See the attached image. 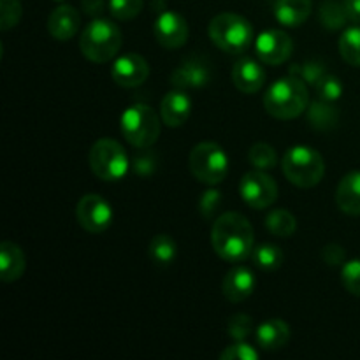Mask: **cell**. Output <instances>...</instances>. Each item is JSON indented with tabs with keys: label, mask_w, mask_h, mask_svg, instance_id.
Listing matches in <instances>:
<instances>
[{
	"label": "cell",
	"mask_w": 360,
	"mask_h": 360,
	"mask_svg": "<svg viewBox=\"0 0 360 360\" xmlns=\"http://www.w3.org/2000/svg\"><path fill=\"white\" fill-rule=\"evenodd\" d=\"M253 227L248 218L229 211L213 221L211 245L217 255L225 262L238 264L253 253Z\"/></svg>",
	"instance_id": "obj_1"
},
{
	"label": "cell",
	"mask_w": 360,
	"mask_h": 360,
	"mask_svg": "<svg viewBox=\"0 0 360 360\" xmlns=\"http://www.w3.org/2000/svg\"><path fill=\"white\" fill-rule=\"evenodd\" d=\"M309 105L306 83L295 76L281 77L267 88L264 95V108L267 115L278 120H294L301 116Z\"/></svg>",
	"instance_id": "obj_2"
},
{
	"label": "cell",
	"mask_w": 360,
	"mask_h": 360,
	"mask_svg": "<svg viewBox=\"0 0 360 360\" xmlns=\"http://www.w3.org/2000/svg\"><path fill=\"white\" fill-rule=\"evenodd\" d=\"M122 30L104 18L91 20L79 37L81 53L94 63H105L115 58L122 49Z\"/></svg>",
	"instance_id": "obj_3"
},
{
	"label": "cell",
	"mask_w": 360,
	"mask_h": 360,
	"mask_svg": "<svg viewBox=\"0 0 360 360\" xmlns=\"http://www.w3.org/2000/svg\"><path fill=\"white\" fill-rule=\"evenodd\" d=\"M207 34L218 49L231 55H241L253 44L255 32L246 18L234 13H221L210 21Z\"/></svg>",
	"instance_id": "obj_4"
},
{
	"label": "cell",
	"mask_w": 360,
	"mask_h": 360,
	"mask_svg": "<svg viewBox=\"0 0 360 360\" xmlns=\"http://www.w3.org/2000/svg\"><path fill=\"white\" fill-rule=\"evenodd\" d=\"M283 174L292 185L299 188H311L322 181L326 174V162L316 150L309 146H292L285 151L281 160Z\"/></svg>",
	"instance_id": "obj_5"
},
{
	"label": "cell",
	"mask_w": 360,
	"mask_h": 360,
	"mask_svg": "<svg viewBox=\"0 0 360 360\" xmlns=\"http://www.w3.org/2000/svg\"><path fill=\"white\" fill-rule=\"evenodd\" d=\"M162 118L146 104H134L125 109L120 120V129L130 146L146 150L157 143L160 136Z\"/></svg>",
	"instance_id": "obj_6"
},
{
	"label": "cell",
	"mask_w": 360,
	"mask_h": 360,
	"mask_svg": "<svg viewBox=\"0 0 360 360\" xmlns=\"http://www.w3.org/2000/svg\"><path fill=\"white\" fill-rule=\"evenodd\" d=\"M88 160H90L91 172L102 181H120L125 178L130 167L125 148L118 141L109 139V137L95 141Z\"/></svg>",
	"instance_id": "obj_7"
},
{
	"label": "cell",
	"mask_w": 360,
	"mask_h": 360,
	"mask_svg": "<svg viewBox=\"0 0 360 360\" xmlns=\"http://www.w3.org/2000/svg\"><path fill=\"white\" fill-rule=\"evenodd\" d=\"M190 172L204 185H220L229 174V157L217 143H199L190 151Z\"/></svg>",
	"instance_id": "obj_8"
},
{
	"label": "cell",
	"mask_w": 360,
	"mask_h": 360,
	"mask_svg": "<svg viewBox=\"0 0 360 360\" xmlns=\"http://www.w3.org/2000/svg\"><path fill=\"white\" fill-rule=\"evenodd\" d=\"M239 193L250 207L266 210L273 206L274 200L278 199V185L269 174L257 169L243 176L239 183Z\"/></svg>",
	"instance_id": "obj_9"
},
{
	"label": "cell",
	"mask_w": 360,
	"mask_h": 360,
	"mask_svg": "<svg viewBox=\"0 0 360 360\" xmlns=\"http://www.w3.org/2000/svg\"><path fill=\"white\" fill-rule=\"evenodd\" d=\"M76 218L81 227L90 234H101L112 221L111 204L97 193H86L76 206Z\"/></svg>",
	"instance_id": "obj_10"
},
{
	"label": "cell",
	"mask_w": 360,
	"mask_h": 360,
	"mask_svg": "<svg viewBox=\"0 0 360 360\" xmlns=\"http://www.w3.org/2000/svg\"><path fill=\"white\" fill-rule=\"evenodd\" d=\"M294 41L290 35L281 30H266L255 39V53L260 62L267 65H280L285 63L292 55Z\"/></svg>",
	"instance_id": "obj_11"
},
{
	"label": "cell",
	"mask_w": 360,
	"mask_h": 360,
	"mask_svg": "<svg viewBox=\"0 0 360 360\" xmlns=\"http://www.w3.org/2000/svg\"><path fill=\"white\" fill-rule=\"evenodd\" d=\"M155 39L160 46L167 49H178L188 41V23L181 14L174 11H164L158 14L153 23Z\"/></svg>",
	"instance_id": "obj_12"
},
{
	"label": "cell",
	"mask_w": 360,
	"mask_h": 360,
	"mask_svg": "<svg viewBox=\"0 0 360 360\" xmlns=\"http://www.w3.org/2000/svg\"><path fill=\"white\" fill-rule=\"evenodd\" d=\"M150 76V65L146 58L137 53H127L112 62L111 77L118 86L137 88Z\"/></svg>",
	"instance_id": "obj_13"
},
{
	"label": "cell",
	"mask_w": 360,
	"mask_h": 360,
	"mask_svg": "<svg viewBox=\"0 0 360 360\" xmlns=\"http://www.w3.org/2000/svg\"><path fill=\"white\" fill-rule=\"evenodd\" d=\"M255 285L257 281L252 271L245 266H238L225 274L224 281H221V292L227 301L236 304V302L248 299L255 290Z\"/></svg>",
	"instance_id": "obj_14"
},
{
	"label": "cell",
	"mask_w": 360,
	"mask_h": 360,
	"mask_svg": "<svg viewBox=\"0 0 360 360\" xmlns=\"http://www.w3.org/2000/svg\"><path fill=\"white\" fill-rule=\"evenodd\" d=\"M232 83L243 94H257L266 84V70L255 60L243 58L232 69Z\"/></svg>",
	"instance_id": "obj_15"
},
{
	"label": "cell",
	"mask_w": 360,
	"mask_h": 360,
	"mask_svg": "<svg viewBox=\"0 0 360 360\" xmlns=\"http://www.w3.org/2000/svg\"><path fill=\"white\" fill-rule=\"evenodd\" d=\"M210 69L207 63L200 58H186L179 63L171 76L172 86L179 90H188V88H200L210 81Z\"/></svg>",
	"instance_id": "obj_16"
},
{
	"label": "cell",
	"mask_w": 360,
	"mask_h": 360,
	"mask_svg": "<svg viewBox=\"0 0 360 360\" xmlns=\"http://www.w3.org/2000/svg\"><path fill=\"white\" fill-rule=\"evenodd\" d=\"M192 112V101L183 90H172L162 98L160 104V118L167 127H181L185 125Z\"/></svg>",
	"instance_id": "obj_17"
},
{
	"label": "cell",
	"mask_w": 360,
	"mask_h": 360,
	"mask_svg": "<svg viewBox=\"0 0 360 360\" xmlns=\"http://www.w3.org/2000/svg\"><path fill=\"white\" fill-rule=\"evenodd\" d=\"M81 27V16L72 6H60L49 14L48 30L56 41H69Z\"/></svg>",
	"instance_id": "obj_18"
},
{
	"label": "cell",
	"mask_w": 360,
	"mask_h": 360,
	"mask_svg": "<svg viewBox=\"0 0 360 360\" xmlns=\"http://www.w3.org/2000/svg\"><path fill=\"white\" fill-rule=\"evenodd\" d=\"M27 269V259L25 253L16 243L4 241L0 245V280L4 283L18 281Z\"/></svg>",
	"instance_id": "obj_19"
},
{
	"label": "cell",
	"mask_w": 360,
	"mask_h": 360,
	"mask_svg": "<svg viewBox=\"0 0 360 360\" xmlns=\"http://www.w3.org/2000/svg\"><path fill=\"white\" fill-rule=\"evenodd\" d=\"M336 204L343 213L350 217L360 214V171L343 176L336 188Z\"/></svg>",
	"instance_id": "obj_20"
},
{
	"label": "cell",
	"mask_w": 360,
	"mask_h": 360,
	"mask_svg": "<svg viewBox=\"0 0 360 360\" xmlns=\"http://www.w3.org/2000/svg\"><path fill=\"white\" fill-rule=\"evenodd\" d=\"M255 336L257 343L264 350H280L290 340V327L283 320L271 319L260 323L259 329L255 330Z\"/></svg>",
	"instance_id": "obj_21"
},
{
	"label": "cell",
	"mask_w": 360,
	"mask_h": 360,
	"mask_svg": "<svg viewBox=\"0 0 360 360\" xmlns=\"http://www.w3.org/2000/svg\"><path fill=\"white\" fill-rule=\"evenodd\" d=\"M311 0H276L274 16L285 27H301L311 14Z\"/></svg>",
	"instance_id": "obj_22"
},
{
	"label": "cell",
	"mask_w": 360,
	"mask_h": 360,
	"mask_svg": "<svg viewBox=\"0 0 360 360\" xmlns=\"http://www.w3.org/2000/svg\"><path fill=\"white\" fill-rule=\"evenodd\" d=\"M148 253L157 266H171L178 255V246L169 234H157L148 246Z\"/></svg>",
	"instance_id": "obj_23"
},
{
	"label": "cell",
	"mask_w": 360,
	"mask_h": 360,
	"mask_svg": "<svg viewBox=\"0 0 360 360\" xmlns=\"http://www.w3.org/2000/svg\"><path fill=\"white\" fill-rule=\"evenodd\" d=\"M266 229L278 238H290L297 231V220L287 210H274L267 214Z\"/></svg>",
	"instance_id": "obj_24"
},
{
	"label": "cell",
	"mask_w": 360,
	"mask_h": 360,
	"mask_svg": "<svg viewBox=\"0 0 360 360\" xmlns=\"http://www.w3.org/2000/svg\"><path fill=\"white\" fill-rule=\"evenodd\" d=\"M308 120L309 123L319 130L333 129L338 123V120H340V111H338L330 102L320 98L319 102L311 104V108H309Z\"/></svg>",
	"instance_id": "obj_25"
},
{
	"label": "cell",
	"mask_w": 360,
	"mask_h": 360,
	"mask_svg": "<svg viewBox=\"0 0 360 360\" xmlns=\"http://www.w3.org/2000/svg\"><path fill=\"white\" fill-rule=\"evenodd\" d=\"M319 18L322 27H326L327 30H340V28H343L348 21L343 0L341 2L340 0H326L320 6Z\"/></svg>",
	"instance_id": "obj_26"
},
{
	"label": "cell",
	"mask_w": 360,
	"mask_h": 360,
	"mask_svg": "<svg viewBox=\"0 0 360 360\" xmlns=\"http://www.w3.org/2000/svg\"><path fill=\"white\" fill-rule=\"evenodd\" d=\"M340 53L347 63L360 67V27L347 28L340 37Z\"/></svg>",
	"instance_id": "obj_27"
},
{
	"label": "cell",
	"mask_w": 360,
	"mask_h": 360,
	"mask_svg": "<svg viewBox=\"0 0 360 360\" xmlns=\"http://www.w3.org/2000/svg\"><path fill=\"white\" fill-rule=\"evenodd\" d=\"M253 262L262 271H276L283 264V252L276 245H260L252 253Z\"/></svg>",
	"instance_id": "obj_28"
},
{
	"label": "cell",
	"mask_w": 360,
	"mask_h": 360,
	"mask_svg": "<svg viewBox=\"0 0 360 360\" xmlns=\"http://www.w3.org/2000/svg\"><path fill=\"white\" fill-rule=\"evenodd\" d=\"M248 160L259 171H271L276 167L278 155L274 148L267 143H257L250 148Z\"/></svg>",
	"instance_id": "obj_29"
},
{
	"label": "cell",
	"mask_w": 360,
	"mask_h": 360,
	"mask_svg": "<svg viewBox=\"0 0 360 360\" xmlns=\"http://www.w3.org/2000/svg\"><path fill=\"white\" fill-rule=\"evenodd\" d=\"M290 74L292 76L299 77V79H302L304 83H309L315 86L316 83H319L320 79H322L327 72L326 65L320 62H315V60H309V62H304V63H295V65L290 67Z\"/></svg>",
	"instance_id": "obj_30"
},
{
	"label": "cell",
	"mask_w": 360,
	"mask_h": 360,
	"mask_svg": "<svg viewBox=\"0 0 360 360\" xmlns=\"http://www.w3.org/2000/svg\"><path fill=\"white\" fill-rule=\"evenodd\" d=\"M255 330V323H253L252 316L245 315V313H238V315L231 316L227 322V333L234 341H245L250 338Z\"/></svg>",
	"instance_id": "obj_31"
},
{
	"label": "cell",
	"mask_w": 360,
	"mask_h": 360,
	"mask_svg": "<svg viewBox=\"0 0 360 360\" xmlns=\"http://www.w3.org/2000/svg\"><path fill=\"white\" fill-rule=\"evenodd\" d=\"M21 14L23 9L20 0H0V30L7 32L16 27L21 20Z\"/></svg>",
	"instance_id": "obj_32"
},
{
	"label": "cell",
	"mask_w": 360,
	"mask_h": 360,
	"mask_svg": "<svg viewBox=\"0 0 360 360\" xmlns=\"http://www.w3.org/2000/svg\"><path fill=\"white\" fill-rule=\"evenodd\" d=\"M143 9V0H109V13L116 20H134Z\"/></svg>",
	"instance_id": "obj_33"
},
{
	"label": "cell",
	"mask_w": 360,
	"mask_h": 360,
	"mask_svg": "<svg viewBox=\"0 0 360 360\" xmlns=\"http://www.w3.org/2000/svg\"><path fill=\"white\" fill-rule=\"evenodd\" d=\"M315 90L322 101L334 102L341 97V94H343V84H341L340 77L333 76V74H326V76L315 84Z\"/></svg>",
	"instance_id": "obj_34"
},
{
	"label": "cell",
	"mask_w": 360,
	"mask_h": 360,
	"mask_svg": "<svg viewBox=\"0 0 360 360\" xmlns=\"http://www.w3.org/2000/svg\"><path fill=\"white\" fill-rule=\"evenodd\" d=\"M341 281L352 295L360 297V259L345 264L343 271H341Z\"/></svg>",
	"instance_id": "obj_35"
},
{
	"label": "cell",
	"mask_w": 360,
	"mask_h": 360,
	"mask_svg": "<svg viewBox=\"0 0 360 360\" xmlns=\"http://www.w3.org/2000/svg\"><path fill=\"white\" fill-rule=\"evenodd\" d=\"M221 360H257L259 359V352L252 347V345L245 343V341H236L234 345L225 348L220 354Z\"/></svg>",
	"instance_id": "obj_36"
},
{
	"label": "cell",
	"mask_w": 360,
	"mask_h": 360,
	"mask_svg": "<svg viewBox=\"0 0 360 360\" xmlns=\"http://www.w3.org/2000/svg\"><path fill=\"white\" fill-rule=\"evenodd\" d=\"M220 202H221V195L218 190H213V188L206 190L199 200L200 214H202L206 220H213L214 214H217V211H218V207H220Z\"/></svg>",
	"instance_id": "obj_37"
},
{
	"label": "cell",
	"mask_w": 360,
	"mask_h": 360,
	"mask_svg": "<svg viewBox=\"0 0 360 360\" xmlns=\"http://www.w3.org/2000/svg\"><path fill=\"white\" fill-rule=\"evenodd\" d=\"M322 257L329 266H340L347 259V253H345V250L340 245H327L323 248Z\"/></svg>",
	"instance_id": "obj_38"
},
{
	"label": "cell",
	"mask_w": 360,
	"mask_h": 360,
	"mask_svg": "<svg viewBox=\"0 0 360 360\" xmlns=\"http://www.w3.org/2000/svg\"><path fill=\"white\" fill-rule=\"evenodd\" d=\"M81 7H83L84 14L91 18H97L104 13L105 2L104 0H81Z\"/></svg>",
	"instance_id": "obj_39"
},
{
	"label": "cell",
	"mask_w": 360,
	"mask_h": 360,
	"mask_svg": "<svg viewBox=\"0 0 360 360\" xmlns=\"http://www.w3.org/2000/svg\"><path fill=\"white\" fill-rule=\"evenodd\" d=\"M348 21L360 23V0H343Z\"/></svg>",
	"instance_id": "obj_40"
},
{
	"label": "cell",
	"mask_w": 360,
	"mask_h": 360,
	"mask_svg": "<svg viewBox=\"0 0 360 360\" xmlns=\"http://www.w3.org/2000/svg\"><path fill=\"white\" fill-rule=\"evenodd\" d=\"M55 2H62V0H55Z\"/></svg>",
	"instance_id": "obj_41"
}]
</instances>
